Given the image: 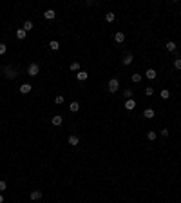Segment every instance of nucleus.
<instances>
[{"label":"nucleus","mask_w":181,"mask_h":203,"mask_svg":"<svg viewBox=\"0 0 181 203\" xmlns=\"http://www.w3.org/2000/svg\"><path fill=\"white\" fill-rule=\"evenodd\" d=\"M49 47H51L53 51H58V49H60V42H58V40H51V42H49Z\"/></svg>","instance_id":"nucleus-17"},{"label":"nucleus","mask_w":181,"mask_h":203,"mask_svg":"<svg viewBox=\"0 0 181 203\" xmlns=\"http://www.w3.org/2000/svg\"><path fill=\"white\" fill-rule=\"evenodd\" d=\"M2 73H4V76H6V78H9V80L16 78V71H14L13 65H4L2 67Z\"/></svg>","instance_id":"nucleus-1"},{"label":"nucleus","mask_w":181,"mask_h":203,"mask_svg":"<svg viewBox=\"0 0 181 203\" xmlns=\"http://www.w3.org/2000/svg\"><path fill=\"white\" fill-rule=\"evenodd\" d=\"M7 51V47H6V44H0V54H4Z\"/></svg>","instance_id":"nucleus-30"},{"label":"nucleus","mask_w":181,"mask_h":203,"mask_svg":"<svg viewBox=\"0 0 181 203\" xmlns=\"http://www.w3.org/2000/svg\"><path fill=\"white\" fill-rule=\"evenodd\" d=\"M141 80H143V76H141L140 73H134V75H132V82H134V83H140Z\"/></svg>","instance_id":"nucleus-20"},{"label":"nucleus","mask_w":181,"mask_h":203,"mask_svg":"<svg viewBox=\"0 0 181 203\" xmlns=\"http://www.w3.org/2000/svg\"><path fill=\"white\" fill-rule=\"evenodd\" d=\"M38 73H40V65H38V63H29V67H27V75L29 76H36Z\"/></svg>","instance_id":"nucleus-2"},{"label":"nucleus","mask_w":181,"mask_h":203,"mask_svg":"<svg viewBox=\"0 0 181 203\" xmlns=\"http://www.w3.org/2000/svg\"><path fill=\"white\" fill-rule=\"evenodd\" d=\"M134 107H136V102H134V98H129V100L125 102V109H127V111H132Z\"/></svg>","instance_id":"nucleus-10"},{"label":"nucleus","mask_w":181,"mask_h":203,"mask_svg":"<svg viewBox=\"0 0 181 203\" xmlns=\"http://www.w3.org/2000/svg\"><path fill=\"white\" fill-rule=\"evenodd\" d=\"M145 76L149 78V80H154V78L158 76V73H156V69H147V71H145Z\"/></svg>","instance_id":"nucleus-9"},{"label":"nucleus","mask_w":181,"mask_h":203,"mask_svg":"<svg viewBox=\"0 0 181 203\" xmlns=\"http://www.w3.org/2000/svg\"><path fill=\"white\" fill-rule=\"evenodd\" d=\"M31 91H33L31 83H22V85H20V93H22V95H27V93H31Z\"/></svg>","instance_id":"nucleus-7"},{"label":"nucleus","mask_w":181,"mask_h":203,"mask_svg":"<svg viewBox=\"0 0 181 203\" xmlns=\"http://www.w3.org/2000/svg\"><path fill=\"white\" fill-rule=\"evenodd\" d=\"M174 67L178 69V71H181V58H176L174 60Z\"/></svg>","instance_id":"nucleus-25"},{"label":"nucleus","mask_w":181,"mask_h":203,"mask_svg":"<svg viewBox=\"0 0 181 203\" xmlns=\"http://www.w3.org/2000/svg\"><path fill=\"white\" fill-rule=\"evenodd\" d=\"M176 47H178V46H176V42H167V51L172 53V51H176Z\"/></svg>","instance_id":"nucleus-22"},{"label":"nucleus","mask_w":181,"mask_h":203,"mask_svg":"<svg viewBox=\"0 0 181 203\" xmlns=\"http://www.w3.org/2000/svg\"><path fill=\"white\" fill-rule=\"evenodd\" d=\"M123 96L127 98V100H129V98H132V89H125V91H123Z\"/></svg>","instance_id":"nucleus-23"},{"label":"nucleus","mask_w":181,"mask_h":203,"mask_svg":"<svg viewBox=\"0 0 181 203\" xmlns=\"http://www.w3.org/2000/svg\"><path fill=\"white\" fill-rule=\"evenodd\" d=\"M7 189V185H6V181H0V192H4Z\"/></svg>","instance_id":"nucleus-29"},{"label":"nucleus","mask_w":181,"mask_h":203,"mask_svg":"<svg viewBox=\"0 0 181 203\" xmlns=\"http://www.w3.org/2000/svg\"><path fill=\"white\" fill-rule=\"evenodd\" d=\"M154 95V89L152 87H145V96H152Z\"/></svg>","instance_id":"nucleus-26"},{"label":"nucleus","mask_w":181,"mask_h":203,"mask_svg":"<svg viewBox=\"0 0 181 203\" xmlns=\"http://www.w3.org/2000/svg\"><path fill=\"white\" fill-rule=\"evenodd\" d=\"M29 198H31L33 201H38V200H42V190L40 189H36V190H33L31 194H29Z\"/></svg>","instance_id":"nucleus-5"},{"label":"nucleus","mask_w":181,"mask_h":203,"mask_svg":"<svg viewBox=\"0 0 181 203\" xmlns=\"http://www.w3.org/2000/svg\"><path fill=\"white\" fill-rule=\"evenodd\" d=\"M69 109H71V112H78V111H80V103H78V102H71Z\"/></svg>","instance_id":"nucleus-18"},{"label":"nucleus","mask_w":181,"mask_h":203,"mask_svg":"<svg viewBox=\"0 0 181 203\" xmlns=\"http://www.w3.org/2000/svg\"><path fill=\"white\" fill-rule=\"evenodd\" d=\"M51 123H53V125H55V127H60L62 123H63V118H62L60 114H55V116L51 118Z\"/></svg>","instance_id":"nucleus-4"},{"label":"nucleus","mask_w":181,"mask_h":203,"mask_svg":"<svg viewBox=\"0 0 181 203\" xmlns=\"http://www.w3.org/2000/svg\"><path fill=\"white\" fill-rule=\"evenodd\" d=\"M0 203H4V196L2 194H0Z\"/></svg>","instance_id":"nucleus-32"},{"label":"nucleus","mask_w":181,"mask_h":203,"mask_svg":"<svg viewBox=\"0 0 181 203\" xmlns=\"http://www.w3.org/2000/svg\"><path fill=\"white\" fill-rule=\"evenodd\" d=\"M63 102H65V100H63V96H56V98H55V103H56V105H62Z\"/></svg>","instance_id":"nucleus-28"},{"label":"nucleus","mask_w":181,"mask_h":203,"mask_svg":"<svg viewBox=\"0 0 181 203\" xmlns=\"http://www.w3.org/2000/svg\"><path fill=\"white\" fill-rule=\"evenodd\" d=\"M159 96H161V100H168V98H170V91H168V89H161Z\"/></svg>","instance_id":"nucleus-14"},{"label":"nucleus","mask_w":181,"mask_h":203,"mask_svg":"<svg viewBox=\"0 0 181 203\" xmlns=\"http://www.w3.org/2000/svg\"><path fill=\"white\" fill-rule=\"evenodd\" d=\"M76 78H78L80 82H85L87 78H89V73H87V71H78V73H76Z\"/></svg>","instance_id":"nucleus-8"},{"label":"nucleus","mask_w":181,"mask_h":203,"mask_svg":"<svg viewBox=\"0 0 181 203\" xmlns=\"http://www.w3.org/2000/svg\"><path fill=\"white\" fill-rule=\"evenodd\" d=\"M159 132H161V136H168V129H161Z\"/></svg>","instance_id":"nucleus-31"},{"label":"nucleus","mask_w":181,"mask_h":203,"mask_svg":"<svg viewBox=\"0 0 181 203\" xmlns=\"http://www.w3.org/2000/svg\"><path fill=\"white\" fill-rule=\"evenodd\" d=\"M107 87H109L111 93H116V91L120 89V80H118V78H111V80H109V85H107Z\"/></svg>","instance_id":"nucleus-3"},{"label":"nucleus","mask_w":181,"mask_h":203,"mask_svg":"<svg viewBox=\"0 0 181 203\" xmlns=\"http://www.w3.org/2000/svg\"><path fill=\"white\" fill-rule=\"evenodd\" d=\"M147 138H149L150 142H154L156 138H158V134H156V131H149V132H147Z\"/></svg>","instance_id":"nucleus-21"},{"label":"nucleus","mask_w":181,"mask_h":203,"mask_svg":"<svg viewBox=\"0 0 181 203\" xmlns=\"http://www.w3.org/2000/svg\"><path fill=\"white\" fill-rule=\"evenodd\" d=\"M24 31H26V33H29V31H33V22L31 20H26V22H24Z\"/></svg>","instance_id":"nucleus-13"},{"label":"nucleus","mask_w":181,"mask_h":203,"mask_svg":"<svg viewBox=\"0 0 181 203\" xmlns=\"http://www.w3.org/2000/svg\"><path fill=\"white\" fill-rule=\"evenodd\" d=\"M114 40L118 42V44H123V42H125V34L121 33V31H118V33L114 34Z\"/></svg>","instance_id":"nucleus-12"},{"label":"nucleus","mask_w":181,"mask_h":203,"mask_svg":"<svg viewBox=\"0 0 181 203\" xmlns=\"http://www.w3.org/2000/svg\"><path fill=\"white\" fill-rule=\"evenodd\" d=\"M154 114H156V112H154V109H145V111H143V116L147 118V120H152Z\"/></svg>","instance_id":"nucleus-11"},{"label":"nucleus","mask_w":181,"mask_h":203,"mask_svg":"<svg viewBox=\"0 0 181 203\" xmlns=\"http://www.w3.org/2000/svg\"><path fill=\"white\" fill-rule=\"evenodd\" d=\"M43 17H45V18H47V20H53V18H55V17H56V13H55V11H53V9H47V11H45V13H43Z\"/></svg>","instance_id":"nucleus-15"},{"label":"nucleus","mask_w":181,"mask_h":203,"mask_svg":"<svg viewBox=\"0 0 181 203\" xmlns=\"http://www.w3.org/2000/svg\"><path fill=\"white\" fill-rule=\"evenodd\" d=\"M132 60H134V56L130 53H127L123 58H121V63H123V65H130V63H132Z\"/></svg>","instance_id":"nucleus-6"},{"label":"nucleus","mask_w":181,"mask_h":203,"mask_svg":"<svg viewBox=\"0 0 181 203\" xmlns=\"http://www.w3.org/2000/svg\"><path fill=\"white\" fill-rule=\"evenodd\" d=\"M67 142H69V145H78V143H80V140H78V136H74V134H72V136H69V140H67Z\"/></svg>","instance_id":"nucleus-19"},{"label":"nucleus","mask_w":181,"mask_h":203,"mask_svg":"<svg viewBox=\"0 0 181 203\" xmlns=\"http://www.w3.org/2000/svg\"><path fill=\"white\" fill-rule=\"evenodd\" d=\"M26 36H27V33L24 31L22 27H20V29H16V38H18V40H24V38H26Z\"/></svg>","instance_id":"nucleus-16"},{"label":"nucleus","mask_w":181,"mask_h":203,"mask_svg":"<svg viewBox=\"0 0 181 203\" xmlns=\"http://www.w3.org/2000/svg\"><path fill=\"white\" fill-rule=\"evenodd\" d=\"M71 71H80V63H78V62H72V63H71Z\"/></svg>","instance_id":"nucleus-27"},{"label":"nucleus","mask_w":181,"mask_h":203,"mask_svg":"<svg viewBox=\"0 0 181 203\" xmlns=\"http://www.w3.org/2000/svg\"><path fill=\"white\" fill-rule=\"evenodd\" d=\"M114 18H116L114 13H107V15H105V20H107V22H114Z\"/></svg>","instance_id":"nucleus-24"}]
</instances>
